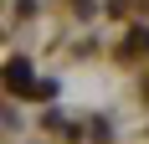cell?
<instances>
[{
	"label": "cell",
	"instance_id": "6da1fadb",
	"mask_svg": "<svg viewBox=\"0 0 149 144\" xmlns=\"http://www.w3.org/2000/svg\"><path fill=\"white\" fill-rule=\"evenodd\" d=\"M5 77H10V87H31V67H26V62H10Z\"/></svg>",
	"mask_w": 149,
	"mask_h": 144
}]
</instances>
